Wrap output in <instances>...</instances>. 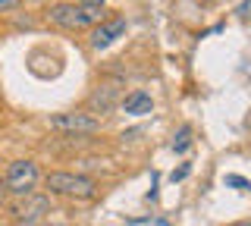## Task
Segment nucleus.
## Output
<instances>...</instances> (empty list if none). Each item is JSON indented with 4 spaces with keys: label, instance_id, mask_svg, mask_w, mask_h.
Instances as JSON below:
<instances>
[{
    "label": "nucleus",
    "instance_id": "1",
    "mask_svg": "<svg viewBox=\"0 0 251 226\" xmlns=\"http://www.w3.org/2000/svg\"><path fill=\"white\" fill-rule=\"evenodd\" d=\"M57 25L63 28H88V25H100L107 16V3H98V0H78V3H53L47 10Z\"/></svg>",
    "mask_w": 251,
    "mask_h": 226
},
{
    "label": "nucleus",
    "instance_id": "2",
    "mask_svg": "<svg viewBox=\"0 0 251 226\" xmlns=\"http://www.w3.org/2000/svg\"><path fill=\"white\" fill-rule=\"evenodd\" d=\"M44 182H47V189H50L53 195H66V198H82V201L94 198V192H98L94 179L78 176V173H47Z\"/></svg>",
    "mask_w": 251,
    "mask_h": 226
},
{
    "label": "nucleus",
    "instance_id": "3",
    "mask_svg": "<svg viewBox=\"0 0 251 226\" xmlns=\"http://www.w3.org/2000/svg\"><path fill=\"white\" fill-rule=\"evenodd\" d=\"M6 192L13 195H31V189L38 185V163L35 160H13L10 170H6V179H3Z\"/></svg>",
    "mask_w": 251,
    "mask_h": 226
},
{
    "label": "nucleus",
    "instance_id": "4",
    "mask_svg": "<svg viewBox=\"0 0 251 226\" xmlns=\"http://www.w3.org/2000/svg\"><path fill=\"white\" fill-rule=\"evenodd\" d=\"M47 214H50V198H47V195H35V192H31V195H22V198L13 204L16 223H25V226L41 223Z\"/></svg>",
    "mask_w": 251,
    "mask_h": 226
},
{
    "label": "nucleus",
    "instance_id": "5",
    "mask_svg": "<svg viewBox=\"0 0 251 226\" xmlns=\"http://www.w3.org/2000/svg\"><path fill=\"white\" fill-rule=\"evenodd\" d=\"M50 129L66 132V135H91L100 129V123L91 113H57L50 116Z\"/></svg>",
    "mask_w": 251,
    "mask_h": 226
},
{
    "label": "nucleus",
    "instance_id": "6",
    "mask_svg": "<svg viewBox=\"0 0 251 226\" xmlns=\"http://www.w3.org/2000/svg\"><path fill=\"white\" fill-rule=\"evenodd\" d=\"M123 35H126V19L123 16L104 19L100 25H94V32H91V48L104 50V48H110V44H113L116 38H123Z\"/></svg>",
    "mask_w": 251,
    "mask_h": 226
},
{
    "label": "nucleus",
    "instance_id": "7",
    "mask_svg": "<svg viewBox=\"0 0 251 226\" xmlns=\"http://www.w3.org/2000/svg\"><path fill=\"white\" fill-rule=\"evenodd\" d=\"M123 110L132 113V116H145V113L154 110V100H151V95H145V91H132V95L123 98Z\"/></svg>",
    "mask_w": 251,
    "mask_h": 226
},
{
    "label": "nucleus",
    "instance_id": "8",
    "mask_svg": "<svg viewBox=\"0 0 251 226\" xmlns=\"http://www.w3.org/2000/svg\"><path fill=\"white\" fill-rule=\"evenodd\" d=\"M110 104H113V95H110V88H104V91H94V95H91V107L110 110Z\"/></svg>",
    "mask_w": 251,
    "mask_h": 226
},
{
    "label": "nucleus",
    "instance_id": "9",
    "mask_svg": "<svg viewBox=\"0 0 251 226\" xmlns=\"http://www.w3.org/2000/svg\"><path fill=\"white\" fill-rule=\"evenodd\" d=\"M185 148H188V129L179 132V142H173V151H179V154H182Z\"/></svg>",
    "mask_w": 251,
    "mask_h": 226
},
{
    "label": "nucleus",
    "instance_id": "10",
    "mask_svg": "<svg viewBox=\"0 0 251 226\" xmlns=\"http://www.w3.org/2000/svg\"><path fill=\"white\" fill-rule=\"evenodd\" d=\"M226 182H229V185H239V189H251V182H245V179H239V176H226Z\"/></svg>",
    "mask_w": 251,
    "mask_h": 226
},
{
    "label": "nucleus",
    "instance_id": "11",
    "mask_svg": "<svg viewBox=\"0 0 251 226\" xmlns=\"http://www.w3.org/2000/svg\"><path fill=\"white\" fill-rule=\"evenodd\" d=\"M185 176H188V167H179L176 173H173V182H176V179H185Z\"/></svg>",
    "mask_w": 251,
    "mask_h": 226
},
{
    "label": "nucleus",
    "instance_id": "12",
    "mask_svg": "<svg viewBox=\"0 0 251 226\" xmlns=\"http://www.w3.org/2000/svg\"><path fill=\"white\" fill-rule=\"evenodd\" d=\"M16 6H19L16 0H0V10H16Z\"/></svg>",
    "mask_w": 251,
    "mask_h": 226
},
{
    "label": "nucleus",
    "instance_id": "13",
    "mask_svg": "<svg viewBox=\"0 0 251 226\" xmlns=\"http://www.w3.org/2000/svg\"><path fill=\"white\" fill-rule=\"evenodd\" d=\"M3 195H6V185L0 182V204H3Z\"/></svg>",
    "mask_w": 251,
    "mask_h": 226
},
{
    "label": "nucleus",
    "instance_id": "14",
    "mask_svg": "<svg viewBox=\"0 0 251 226\" xmlns=\"http://www.w3.org/2000/svg\"><path fill=\"white\" fill-rule=\"evenodd\" d=\"M235 226H251V223H235Z\"/></svg>",
    "mask_w": 251,
    "mask_h": 226
},
{
    "label": "nucleus",
    "instance_id": "15",
    "mask_svg": "<svg viewBox=\"0 0 251 226\" xmlns=\"http://www.w3.org/2000/svg\"><path fill=\"white\" fill-rule=\"evenodd\" d=\"M157 226H167V223H163V220H160V223H157Z\"/></svg>",
    "mask_w": 251,
    "mask_h": 226
}]
</instances>
